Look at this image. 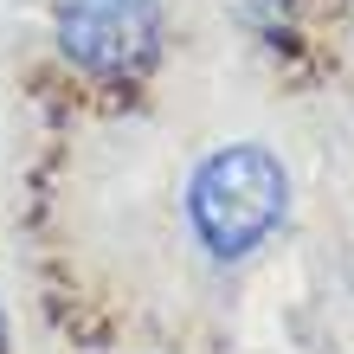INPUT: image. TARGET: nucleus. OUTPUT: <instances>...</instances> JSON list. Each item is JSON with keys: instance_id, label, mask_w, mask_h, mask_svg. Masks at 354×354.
Segmentation results:
<instances>
[{"instance_id": "1", "label": "nucleus", "mask_w": 354, "mask_h": 354, "mask_svg": "<svg viewBox=\"0 0 354 354\" xmlns=\"http://www.w3.org/2000/svg\"><path fill=\"white\" fill-rule=\"evenodd\" d=\"M290 219V168L264 142H225L187 174V232L213 264H245Z\"/></svg>"}, {"instance_id": "2", "label": "nucleus", "mask_w": 354, "mask_h": 354, "mask_svg": "<svg viewBox=\"0 0 354 354\" xmlns=\"http://www.w3.org/2000/svg\"><path fill=\"white\" fill-rule=\"evenodd\" d=\"M161 0H52V52L84 84H136L161 58Z\"/></svg>"}, {"instance_id": "3", "label": "nucleus", "mask_w": 354, "mask_h": 354, "mask_svg": "<svg viewBox=\"0 0 354 354\" xmlns=\"http://www.w3.org/2000/svg\"><path fill=\"white\" fill-rule=\"evenodd\" d=\"M0 354H7V309H0Z\"/></svg>"}]
</instances>
